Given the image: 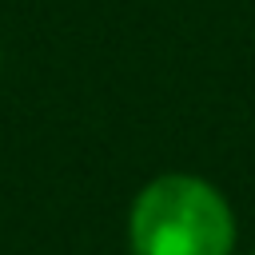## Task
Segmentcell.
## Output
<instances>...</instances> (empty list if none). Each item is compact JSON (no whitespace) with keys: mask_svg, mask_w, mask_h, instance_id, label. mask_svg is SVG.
Masks as SVG:
<instances>
[{"mask_svg":"<svg viewBox=\"0 0 255 255\" xmlns=\"http://www.w3.org/2000/svg\"><path fill=\"white\" fill-rule=\"evenodd\" d=\"M128 243L131 255H231L235 219L207 179L171 171L135 195Z\"/></svg>","mask_w":255,"mask_h":255,"instance_id":"cell-1","label":"cell"}]
</instances>
